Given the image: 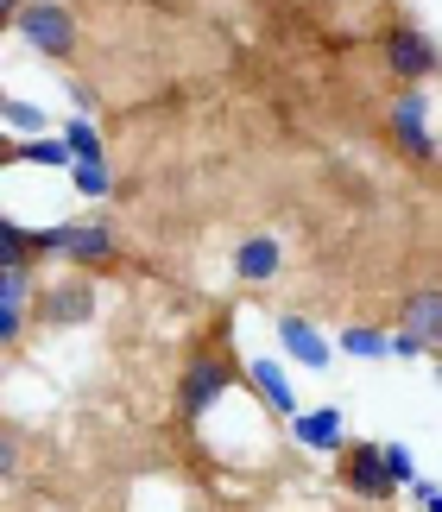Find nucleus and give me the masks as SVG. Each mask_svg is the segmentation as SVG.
Masks as SVG:
<instances>
[{"label":"nucleus","mask_w":442,"mask_h":512,"mask_svg":"<svg viewBox=\"0 0 442 512\" xmlns=\"http://www.w3.org/2000/svg\"><path fill=\"white\" fill-rule=\"evenodd\" d=\"M32 253L38 260H70L76 272H89V266L114 260V234L102 215H89V222H51V228H32Z\"/></svg>","instance_id":"1"},{"label":"nucleus","mask_w":442,"mask_h":512,"mask_svg":"<svg viewBox=\"0 0 442 512\" xmlns=\"http://www.w3.org/2000/svg\"><path fill=\"white\" fill-rule=\"evenodd\" d=\"M379 57H386V70L398 76V89H417L442 70V45L424 26H411V19H398V26L379 32Z\"/></svg>","instance_id":"2"},{"label":"nucleus","mask_w":442,"mask_h":512,"mask_svg":"<svg viewBox=\"0 0 442 512\" xmlns=\"http://www.w3.org/2000/svg\"><path fill=\"white\" fill-rule=\"evenodd\" d=\"M13 32L26 38L38 57H51V64L76 57V38H83V26H76V13L64 7V0H26V13L13 19Z\"/></svg>","instance_id":"3"},{"label":"nucleus","mask_w":442,"mask_h":512,"mask_svg":"<svg viewBox=\"0 0 442 512\" xmlns=\"http://www.w3.org/2000/svg\"><path fill=\"white\" fill-rule=\"evenodd\" d=\"M386 133L398 140L411 165H436V133H430V102L424 89H398L392 108H386Z\"/></svg>","instance_id":"4"},{"label":"nucleus","mask_w":442,"mask_h":512,"mask_svg":"<svg viewBox=\"0 0 442 512\" xmlns=\"http://www.w3.org/2000/svg\"><path fill=\"white\" fill-rule=\"evenodd\" d=\"M234 386V361L228 354H196V361L184 367V380H177V411L196 424L203 411H215L221 405V392Z\"/></svg>","instance_id":"5"},{"label":"nucleus","mask_w":442,"mask_h":512,"mask_svg":"<svg viewBox=\"0 0 442 512\" xmlns=\"http://www.w3.org/2000/svg\"><path fill=\"white\" fill-rule=\"evenodd\" d=\"M341 487H348L354 500H398V481L386 468V443H348L341 449Z\"/></svg>","instance_id":"6"},{"label":"nucleus","mask_w":442,"mask_h":512,"mask_svg":"<svg viewBox=\"0 0 442 512\" xmlns=\"http://www.w3.org/2000/svg\"><path fill=\"white\" fill-rule=\"evenodd\" d=\"M38 317H45L51 329L89 323V317H95V285H89V272H70V279L38 285Z\"/></svg>","instance_id":"7"},{"label":"nucleus","mask_w":442,"mask_h":512,"mask_svg":"<svg viewBox=\"0 0 442 512\" xmlns=\"http://www.w3.org/2000/svg\"><path fill=\"white\" fill-rule=\"evenodd\" d=\"M278 342H285V354H291L297 367H310V373L335 367V342H329L310 317H297V310H285V317H278Z\"/></svg>","instance_id":"8"},{"label":"nucleus","mask_w":442,"mask_h":512,"mask_svg":"<svg viewBox=\"0 0 442 512\" xmlns=\"http://www.w3.org/2000/svg\"><path fill=\"white\" fill-rule=\"evenodd\" d=\"M32 310V266H0V348H19Z\"/></svg>","instance_id":"9"},{"label":"nucleus","mask_w":442,"mask_h":512,"mask_svg":"<svg viewBox=\"0 0 442 512\" xmlns=\"http://www.w3.org/2000/svg\"><path fill=\"white\" fill-rule=\"evenodd\" d=\"M341 430H348V411H341V405H316V411H297V418H291L297 449H316V456H335V449L348 443Z\"/></svg>","instance_id":"10"},{"label":"nucleus","mask_w":442,"mask_h":512,"mask_svg":"<svg viewBox=\"0 0 442 512\" xmlns=\"http://www.w3.org/2000/svg\"><path fill=\"white\" fill-rule=\"evenodd\" d=\"M398 329L424 336L430 354H442V285H417L405 304H398Z\"/></svg>","instance_id":"11"},{"label":"nucleus","mask_w":442,"mask_h":512,"mask_svg":"<svg viewBox=\"0 0 442 512\" xmlns=\"http://www.w3.org/2000/svg\"><path fill=\"white\" fill-rule=\"evenodd\" d=\"M247 380L259 386V399H266L272 411H278V418H297V411H304V405H297V392H291V373H285V361H272V354H259V361H247Z\"/></svg>","instance_id":"12"},{"label":"nucleus","mask_w":442,"mask_h":512,"mask_svg":"<svg viewBox=\"0 0 442 512\" xmlns=\"http://www.w3.org/2000/svg\"><path fill=\"white\" fill-rule=\"evenodd\" d=\"M278 266H285V247H278V234H247V241L234 247V272H240L247 285L278 279Z\"/></svg>","instance_id":"13"},{"label":"nucleus","mask_w":442,"mask_h":512,"mask_svg":"<svg viewBox=\"0 0 442 512\" xmlns=\"http://www.w3.org/2000/svg\"><path fill=\"white\" fill-rule=\"evenodd\" d=\"M0 159H7V165H45V171H70L76 165V152H70V140H64V133H45V140H26V146H7V152H0Z\"/></svg>","instance_id":"14"},{"label":"nucleus","mask_w":442,"mask_h":512,"mask_svg":"<svg viewBox=\"0 0 442 512\" xmlns=\"http://www.w3.org/2000/svg\"><path fill=\"white\" fill-rule=\"evenodd\" d=\"M335 348L348 354V361H392V336H386V329H373V323H348L335 336Z\"/></svg>","instance_id":"15"},{"label":"nucleus","mask_w":442,"mask_h":512,"mask_svg":"<svg viewBox=\"0 0 442 512\" xmlns=\"http://www.w3.org/2000/svg\"><path fill=\"white\" fill-rule=\"evenodd\" d=\"M0 121H7V133H19V140H45V133H51L45 108L26 102V95H7V102H0Z\"/></svg>","instance_id":"16"},{"label":"nucleus","mask_w":442,"mask_h":512,"mask_svg":"<svg viewBox=\"0 0 442 512\" xmlns=\"http://www.w3.org/2000/svg\"><path fill=\"white\" fill-rule=\"evenodd\" d=\"M70 184H76L83 203H102V196L114 190V171H108V159H76L70 165Z\"/></svg>","instance_id":"17"},{"label":"nucleus","mask_w":442,"mask_h":512,"mask_svg":"<svg viewBox=\"0 0 442 512\" xmlns=\"http://www.w3.org/2000/svg\"><path fill=\"white\" fill-rule=\"evenodd\" d=\"M32 228L13 222V215H0V266H32Z\"/></svg>","instance_id":"18"},{"label":"nucleus","mask_w":442,"mask_h":512,"mask_svg":"<svg viewBox=\"0 0 442 512\" xmlns=\"http://www.w3.org/2000/svg\"><path fill=\"white\" fill-rule=\"evenodd\" d=\"M64 140L76 159H108L102 152V133H95V114H76V121H64Z\"/></svg>","instance_id":"19"},{"label":"nucleus","mask_w":442,"mask_h":512,"mask_svg":"<svg viewBox=\"0 0 442 512\" xmlns=\"http://www.w3.org/2000/svg\"><path fill=\"white\" fill-rule=\"evenodd\" d=\"M386 468H392V481H398V487H411V481H417V456H411V443H386Z\"/></svg>","instance_id":"20"},{"label":"nucleus","mask_w":442,"mask_h":512,"mask_svg":"<svg viewBox=\"0 0 442 512\" xmlns=\"http://www.w3.org/2000/svg\"><path fill=\"white\" fill-rule=\"evenodd\" d=\"M392 354H398V361H417V354H430V342L411 336V329H392Z\"/></svg>","instance_id":"21"},{"label":"nucleus","mask_w":442,"mask_h":512,"mask_svg":"<svg viewBox=\"0 0 442 512\" xmlns=\"http://www.w3.org/2000/svg\"><path fill=\"white\" fill-rule=\"evenodd\" d=\"M405 494H411V500H417V506H430V500H436V487H430V481H424V475H417V481H411V487H405Z\"/></svg>","instance_id":"22"},{"label":"nucleus","mask_w":442,"mask_h":512,"mask_svg":"<svg viewBox=\"0 0 442 512\" xmlns=\"http://www.w3.org/2000/svg\"><path fill=\"white\" fill-rule=\"evenodd\" d=\"M70 102H76V114H95V95L83 83H70Z\"/></svg>","instance_id":"23"},{"label":"nucleus","mask_w":442,"mask_h":512,"mask_svg":"<svg viewBox=\"0 0 442 512\" xmlns=\"http://www.w3.org/2000/svg\"><path fill=\"white\" fill-rule=\"evenodd\" d=\"M0 13H7V19H19V13H26V0H0Z\"/></svg>","instance_id":"24"},{"label":"nucleus","mask_w":442,"mask_h":512,"mask_svg":"<svg viewBox=\"0 0 442 512\" xmlns=\"http://www.w3.org/2000/svg\"><path fill=\"white\" fill-rule=\"evenodd\" d=\"M430 373H436V386H442V361H436V367H430Z\"/></svg>","instance_id":"25"},{"label":"nucleus","mask_w":442,"mask_h":512,"mask_svg":"<svg viewBox=\"0 0 442 512\" xmlns=\"http://www.w3.org/2000/svg\"><path fill=\"white\" fill-rule=\"evenodd\" d=\"M430 512H442V494H436V500H430Z\"/></svg>","instance_id":"26"}]
</instances>
